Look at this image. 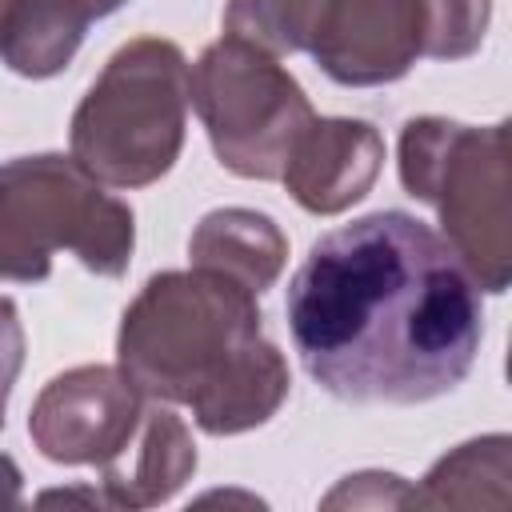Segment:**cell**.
<instances>
[{"mask_svg": "<svg viewBox=\"0 0 512 512\" xmlns=\"http://www.w3.org/2000/svg\"><path fill=\"white\" fill-rule=\"evenodd\" d=\"M116 368L160 404H184L208 436L268 424L292 376L264 336L256 292L212 272H156L120 316Z\"/></svg>", "mask_w": 512, "mask_h": 512, "instance_id": "cell-2", "label": "cell"}, {"mask_svg": "<svg viewBox=\"0 0 512 512\" xmlns=\"http://www.w3.org/2000/svg\"><path fill=\"white\" fill-rule=\"evenodd\" d=\"M148 396L108 364L52 376L28 416L32 444L56 464H112L136 436Z\"/></svg>", "mask_w": 512, "mask_h": 512, "instance_id": "cell-7", "label": "cell"}, {"mask_svg": "<svg viewBox=\"0 0 512 512\" xmlns=\"http://www.w3.org/2000/svg\"><path fill=\"white\" fill-rule=\"evenodd\" d=\"M428 12V60H464L484 44L492 0H424Z\"/></svg>", "mask_w": 512, "mask_h": 512, "instance_id": "cell-14", "label": "cell"}, {"mask_svg": "<svg viewBox=\"0 0 512 512\" xmlns=\"http://www.w3.org/2000/svg\"><path fill=\"white\" fill-rule=\"evenodd\" d=\"M20 368H24V324H20L16 304L8 296H0V428H4L8 396H12Z\"/></svg>", "mask_w": 512, "mask_h": 512, "instance_id": "cell-16", "label": "cell"}, {"mask_svg": "<svg viewBox=\"0 0 512 512\" xmlns=\"http://www.w3.org/2000/svg\"><path fill=\"white\" fill-rule=\"evenodd\" d=\"M428 12L424 0H328L308 56L344 88H376L408 76L424 56Z\"/></svg>", "mask_w": 512, "mask_h": 512, "instance_id": "cell-8", "label": "cell"}, {"mask_svg": "<svg viewBox=\"0 0 512 512\" xmlns=\"http://www.w3.org/2000/svg\"><path fill=\"white\" fill-rule=\"evenodd\" d=\"M512 440L504 432L468 440L452 452H444L420 488H412V504L424 508H504L508 504V480H512V460H508Z\"/></svg>", "mask_w": 512, "mask_h": 512, "instance_id": "cell-12", "label": "cell"}, {"mask_svg": "<svg viewBox=\"0 0 512 512\" xmlns=\"http://www.w3.org/2000/svg\"><path fill=\"white\" fill-rule=\"evenodd\" d=\"M188 256L196 268H212L248 292H268L288 260V240L280 224L256 208H212L200 216Z\"/></svg>", "mask_w": 512, "mask_h": 512, "instance_id": "cell-11", "label": "cell"}, {"mask_svg": "<svg viewBox=\"0 0 512 512\" xmlns=\"http://www.w3.org/2000/svg\"><path fill=\"white\" fill-rule=\"evenodd\" d=\"M196 472V444L188 424L160 400L144 404V420L132 444L100 468V492L108 508H152L172 500Z\"/></svg>", "mask_w": 512, "mask_h": 512, "instance_id": "cell-10", "label": "cell"}, {"mask_svg": "<svg viewBox=\"0 0 512 512\" xmlns=\"http://www.w3.org/2000/svg\"><path fill=\"white\" fill-rule=\"evenodd\" d=\"M328 508L336 504H352V508H396V504H412V488L392 476V472H356V476H344L328 496H324Z\"/></svg>", "mask_w": 512, "mask_h": 512, "instance_id": "cell-15", "label": "cell"}, {"mask_svg": "<svg viewBox=\"0 0 512 512\" xmlns=\"http://www.w3.org/2000/svg\"><path fill=\"white\" fill-rule=\"evenodd\" d=\"M188 100L216 160L244 180H280L296 136L316 116L296 76L236 36H220L188 68Z\"/></svg>", "mask_w": 512, "mask_h": 512, "instance_id": "cell-6", "label": "cell"}, {"mask_svg": "<svg viewBox=\"0 0 512 512\" xmlns=\"http://www.w3.org/2000/svg\"><path fill=\"white\" fill-rule=\"evenodd\" d=\"M20 4H24V0H0V32H4V24L12 20V12H16Z\"/></svg>", "mask_w": 512, "mask_h": 512, "instance_id": "cell-20", "label": "cell"}, {"mask_svg": "<svg viewBox=\"0 0 512 512\" xmlns=\"http://www.w3.org/2000/svg\"><path fill=\"white\" fill-rule=\"evenodd\" d=\"M84 4H88V12L100 20V16H112V12H116L120 4H128V0H84Z\"/></svg>", "mask_w": 512, "mask_h": 512, "instance_id": "cell-19", "label": "cell"}, {"mask_svg": "<svg viewBox=\"0 0 512 512\" xmlns=\"http://www.w3.org/2000/svg\"><path fill=\"white\" fill-rule=\"evenodd\" d=\"M400 184L440 216V236L476 288L500 296L512 276L508 124L416 116L400 132Z\"/></svg>", "mask_w": 512, "mask_h": 512, "instance_id": "cell-4", "label": "cell"}, {"mask_svg": "<svg viewBox=\"0 0 512 512\" xmlns=\"http://www.w3.org/2000/svg\"><path fill=\"white\" fill-rule=\"evenodd\" d=\"M20 480H24V476H20L16 460L0 452V508H12V504H20Z\"/></svg>", "mask_w": 512, "mask_h": 512, "instance_id": "cell-17", "label": "cell"}, {"mask_svg": "<svg viewBox=\"0 0 512 512\" xmlns=\"http://www.w3.org/2000/svg\"><path fill=\"white\" fill-rule=\"evenodd\" d=\"M72 252L96 276H124L136 248V220L72 156L40 152L0 164V280L40 284L52 252Z\"/></svg>", "mask_w": 512, "mask_h": 512, "instance_id": "cell-5", "label": "cell"}, {"mask_svg": "<svg viewBox=\"0 0 512 512\" xmlns=\"http://www.w3.org/2000/svg\"><path fill=\"white\" fill-rule=\"evenodd\" d=\"M188 124V60L164 36L120 44L72 112L68 156L104 188H148L172 172Z\"/></svg>", "mask_w": 512, "mask_h": 512, "instance_id": "cell-3", "label": "cell"}, {"mask_svg": "<svg viewBox=\"0 0 512 512\" xmlns=\"http://www.w3.org/2000/svg\"><path fill=\"white\" fill-rule=\"evenodd\" d=\"M108 504L104 500V492H96V488H64V492H44L40 496V504Z\"/></svg>", "mask_w": 512, "mask_h": 512, "instance_id": "cell-18", "label": "cell"}, {"mask_svg": "<svg viewBox=\"0 0 512 512\" xmlns=\"http://www.w3.org/2000/svg\"><path fill=\"white\" fill-rule=\"evenodd\" d=\"M304 372L344 404H424L452 392L484 340L480 288L448 240L400 208L324 232L288 284Z\"/></svg>", "mask_w": 512, "mask_h": 512, "instance_id": "cell-1", "label": "cell"}, {"mask_svg": "<svg viewBox=\"0 0 512 512\" xmlns=\"http://www.w3.org/2000/svg\"><path fill=\"white\" fill-rule=\"evenodd\" d=\"M384 168V136L368 120L312 116L284 160V188L312 216L360 204Z\"/></svg>", "mask_w": 512, "mask_h": 512, "instance_id": "cell-9", "label": "cell"}, {"mask_svg": "<svg viewBox=\"0 0 512 512\" xmlns=\"http://www.w3.org/2000/svg\"><path fill=\"white\" fill-rule=\"evenodd\" d=\"M328 0H228L224 32L272 56L304 52Z\"/></svg>", "mask_w": 512, "mask_h": 512, "instance_id": "cell-13", "label": "cell"}]
</instances>
